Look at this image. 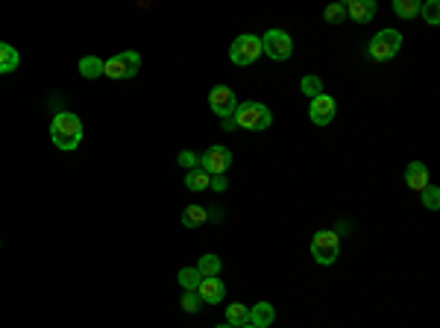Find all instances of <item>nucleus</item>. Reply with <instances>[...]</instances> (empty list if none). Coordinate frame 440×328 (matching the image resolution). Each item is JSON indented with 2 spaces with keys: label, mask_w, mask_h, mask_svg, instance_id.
Segmentation results:
<instances>
[{
  "label": "nucleus",
  "mask_w": 440,
  "mask_h": 328,
  "mask_svg": "<svg viewBox=\"0 0 440 328\" xmlns=\"http://www.w3.org/2000/svg\"><path fill=\"white\" fill-rule=\"evenodd\" d=\"M51 141L56 144L59 150H65V153L77 150L80 141H82V120L73 115V112L56 115L53 124H51Z\"/></svg>",
  "instance_id": "f257e3e1"
},
{
  "label": "nucleus",
  "mask_w": 440,
  "mask_h": 328,
  "mask_svg": "<svg viewBox=\"0 0 440 328\" xmlns=\"http://www.w3.org/2000/svg\"><path fill=\"white\" fill-rule=\"evenodd\" d=\"M271 124H273V112L264 103H259V100L238 103V108H235V126L250 129V132H264Z\"/></svg>",
  "instance_id": "f03ea898"
},
{
  "label": "nucleus",
  "mask_w": 440,
  "mask_h": 328,
  "mask_svg": "<svg viewBox=\"0 0 440 328\" xmlns=\"http://www.w3.org/2000/svg\"><path fill=\"white\" fill-rule=\"evenodd\" d=\"M402 47V32L399 30H378L373 39H370V47H367V53L376 62H390Z\"/></svg>",
  "instance_id": "7ed1b4c3"
},
{
  "label": "nucleus",
  "mask_w": 440,
  "mask_h": 328,
  "mask_svg": "<svg viewBox=\"0 0 440 328\" xmlns=\"http://www.w3.org/2000/svg\"><path fill=\"white\" fill-rule=\"evenodd\" d=\"M338 252H340V238L332 232V229H320V232L311 238V258L320 267L335 264Z\"/></svg>",
  "instance_id": "20e7f679"
},
{
  "label": "nucleus",
  "mask_w": 440,
  "mask_h": 328,
  "mask_svg": "<svg viewBox=\"0 0 440 328\" xmlns=\"http://www.w3.org/2000/svg\"><path fill=\"white\" fill-rule=\"evenodd\" d=\"M141 70V56L136 50H124L103 62V77L109 79H132Z\"/></svg>",
  "instance_id": "39448f33"
},
{
  "label": "nucleus",
  "mask_w": 440,
  "mask_h": 328,
  "mask_svg": "<svg viewBox=\"0 0 440 328\" xmlns=\"http://www.w3.org/2000/svg\"><path fill=\"white\" fill-rule=\"evenodd\" d=\"M262 53L267 59H273V62H285V59H291L293 53V41H291V35L285 30H267L262 35Z\"/></svg>",
  "instance_id": "423d86ee"
},
{
  "label": "nucleus",
  "mask_w": 440,
  "mask_h": 328,
  "mask_svg": "<svg viewBox=\"0 0 440 328\" xmlns=\"http://www.w3.org/2000/svg\"><path fill=\"white\" fill-rule=\"evenodd\" d=\"M259 56H262V39H259V35H238V39L232 41V47H229V59L235 65H241V68L253 65Z\"/></svg>",
  "instance_id": "0eeeda50"
},
{
  "label": "nucleus",
  "mask_w": 440,
  "mask_h": 328,
  "mask_svg": "<svg viewBox=\"0 0 440 328\" xmlns=\"http://www.w3.org/2000/svg\"><path fill=\"white\" fill-rule=\"evenodd\" d=\"M200 170H205L209 176H223L226 170L232 167V153L226 147H209L200 155Z\"/></svg>",
  "instance_id": "6e6552de"
},
{
  "label": "nucleus",
  "mask_w": 440,
  "mask_h": 328,
  "mask_svg": "<svg viewBox=\"0 0 440 328\" xmlns=\"http://www.w3.org/2000/svg\"><path fill=\"white\" fill-rule=\"evenodd\" d=\"M335 112H338V103H335V97L326 91L309 103V117L314 126H329L335 120Z\"/></svg>",
  "instance_id": "1a4fd4ad"
},
{
  "label": "nucleus",
  "mask_w": 440,
  "mask_h": 328,
  "mask_svg": "<svg viewBox=\"0 0 440 328\" xmlns=\"http://www.w3.org/2000/svg\"><path fill=\"white\" fill-rule=\"evenodd\" d=\"M209 106H212L214 115L232 117V115H235V108H238V97H235V91H232L229 85H214L212 94H209Z\"/></svg>",
  "instance_id": "9d476101"
},
{
  "label": "nucleus",
  "mask_w": 440,
  "mask_h": 328,
  "mask_svg": "<svg viewBox=\"0 0 440 328\" xmlns=\"http://www.w3.org/2000/svg\"><path fill=\"white\" fill-rule=\"evenodd\" d=\"M197 293H200V299H203V305H217V302H223L226 287H223V282H220V278L214 276V278H203L200 287H197Z\"/></svg>",
  "instance_id": "9b49d317"
},
{
  "label": "nucleus",
  "mask_w": 440,
  "mask_h": 328,
  "mask_svg": "<svg viewBox=\"0 0 440 328\" xmlns=\"http://www.w3.org/2000/svg\"><path fill=\"white\" fill-rule=\"evenodd\" d=\"M405 185L411 191H423V188H429V167H425L423 162H411L405 167Z\"/></svg>",
  "instance_id": "f8f14e48"
},
{
  "label": "nucleus",
  "mask_w": 440,
  "mask_h": 328,
  "mask_svg": "<svg viewBox=\"0 0 440 328\" xmlns=\"http://www.w3.org/2000/svg\"><path fill=\"white\" fill-rule=\"evenodd\" d=\"M344 6H347V15L352 21H358V23L373 21L376 18V9H378L373 0H349V3H344Z\"/></svg>",
  "instance_id": "ddd939ff"
},
{
  "label": "nucleus",
  "mask_w": 440,
  "mask_h": 328,
  "mask_svg": "<svg viewBox=\"0 0 440 328\" xmlns=\"http://www.w3.org/2000/svg\"><path fill=\"white\" fill-rule=\"evenodd\" d=\"M276 322V308L271 305V302H259V305L250 308V325L255 328H267Z\"/></svg>",
  "instance_id": "4468645a"
},
{
  "label": "nucleus",
  "mask_w": 440,
  "mask_h": 328,
  "mask_svg": "<svg viewBox=\"0 0 440 328\" xmlns=\"http://www.w3.org/2000/svg\"><path fill=\"white\" fill-rule=\"evenodd\" d=\"M18 65H21L18 50L12 44H6V41H0V74H12Z\"/></svg>",
  "instance_id": "2eb2a0df"
},
{
  "label": "nucleus",
  "mask_w": 440,
  "mask_h": 328,
  "mask_svg": "<svg viewBox=\"0 0 440 328\" xmlns=\"http://www.w3.org/2000/svg\"><path fill=\"white\" fill-rule=\"evenodd\" d=\"M250 322V308L241 305V302H232V305H226V325L232 328H241Z\"/></svg>",
  "instance_id": "dca6fc26"
},
{
  "label": "nucleus",
  "mask_w": 440,
  "mask_h": 328,
  "mask_svg": "<svg viewBox=\"0 0 440 328\" xmlns=\"http://www.w3.org/2000/svg\"><path fill=\"white\" fill-rule=\"evenodd\" d=\"M205 220H209V211H205L203 205H188V209L182 211V226H188V229H197Z\"/></svg>",
  "instance_id": "f3484780"
},
{
  "label": "nucleus",
  "mask_w": 440,
  "mask_h": 328,
  "mask_svg": "<svg viewBox=\"0 0 440 328\" xmlns=\"http://www.w3.org/2000/svg\"><path fill=\"white\" fill-rule=\"evenodd\" d=\"M209 182H212V176L205 173V170H200V167H194V170L185 173V188L188 191H205V188H209Z\"/></svg>",
  "instance_id": "a211bd4d"
},
{
  "label": "nucleus",
  "mask_w": 440,
  "mask_h": 328,
  "mask_svg": "<svg viewBox=\"0 0 440 328\" xmlns=\"http://www.w3.org/2000/svg\"><path fill=\"white\" fill-rule=\"evenodd\" d=\"M80 74H82L85 79L103 77V59H97V56H85V59H80Z\"/></svg>",
  "instance_id": "6ab92c4d"
},
{
  "label": "nucleus",
  "mask_w": 440,
  "mask_h": 328,
  "mask_svg": "<svg viewBox=\"0 0 440 328\" xmlns=\"http://www.w3.org/2000/svg\"><path fill=\"white\" fill-rule=\"evenodd\" d=\"M197 273L203 276V278H214L217 273H220V258H217V255H203V258L197 261Z\"/></svg>",
  "instance_id": "aec40b11"
},
{
  "label": "nucleus",
  "mask_w": 440,
  "mask_h": 328,
  "mask_svg": "<svg viewBox=\"0 0 440 328\" xmlns=\"http://www.w3.org/2000/svg\"><path fill=\"white\" fill-rule=\"evenodd\" d=\"M420 0H394V12L399 18H417L420 15Z\"/></svg>",
  "instance_id": "412c9836"
},
{
  "label": "nucleus",
  "mask_w": 440,
  "mask_h": 328,
  "mask_svg": "<svg viewBox=\"0 0 440 328\" xmlns=\"http://www.w3.org/2000/svg\"><path fill=\"white\" fill-rule=\"evenodd\" d=\"M200 282H203V276L197 273V267H182L179 270V284L185 290H197Z\"/></svg>",
  "instance_id": "4be33fe9"
},
{
  "label": "nucleus",
  "mask_w": 440,
  "mask_h": 328,
  "mask_svg": "<svg viewBox=\"0 0 440 328\" xmlns=\"http://www.w3.org/2000/svg\"><path fill=\"white\" fill-rule=\"evenodd\" d=\"M300 91L314 100V97H320V94H323V79H320V77H302Z\"/></svg>",
  "instance_id": "5701e85b"
},
{
  "label": "nucleus",
  "mask_w": 440,
  "mask_h": 328,
  "mask_svg": "<svg viewBox=\"0 0 440 328\" xmlns=\"http://www.w3.org/2000/svg\"><path fill=\"white\" fill-rule=\"evenodd\" d=\"M420 15L425 18L429 27H437V23H440V3H437V0H425V3L420 6Z\"/></svg>",
  "instance_id": "b1692460"
},
{
  "label": "nucleus",
  "mask_w": 440,
  "mask_h": 328,
  "mask_svg": "<svg viewBox=\"0 0 440 328\" xmlns=\"http://www.w3.org/2000/svg\"><path fill=\"white\" fill-rule=\"evenodd\" d=\"M179 305H182V311H185V313H200L203 311V299H200L197 290H185V296H182Z\"/></svg>",
  "instance_id": "393cba45"
},
{
  "label": "nucleus",
  "mask_w": 440,
  "mask_h": 328,
  "mask_svg": "<svg viewBox=\"0 0 440 328\" xmlns=\"http://www.w3.org/2000/svg\"><path fill=\"white\" fill-rule=\"evenodd\" d=\"M420 197H423V205H425L429 211H437V209H440V191H437L434 185L423 188V191H420Z\"/></svg>",
  "instance_id": "a878e982"
},
{
  "label": "nucleus",
  "mask_w": 440,
  "mask_h": 328,
  "mask_svg": "<svg viewBox=\"0 0 440 328\" xmlns=\"http://www.w3.org/2000/svg\"><path fill=\"white\" fill-rule=\"evenodd\" d=\"M323 18H326L329 23H340V21L347 18V6H344V3H332V6H326Z\"/></svg>",
  "instance_id": "bb28decb"
},
{
  "label": "nucleus",
  "mask_w": 440,
  "mask_h": 328,
  "mask_svg": "<svg viewBox=\"0 0 440 328\" xmlns=\"http://www.w3.org/2000/svg\"><path fill=\"white\" fill-rule=\"evenodd\" d=\"M179 164L185 167V170H194V167L200 164V159H197V155H194L191 150H182V153H179Z\"/></svg>",
  "instance_id": "cd10ccee"
},
{
  "label": "nucleus",
  "mask_w": 440,
  "mask_h": 328,
  "mask_svg": "<svg viewBox=\"0 0 440 328\" xmlns=\"http://www.w3.org/2000/svg\"><path fill=\"white\" fill-rule=\"evenodd\" d=\"M209 188L220 193V191H226V188H229V182H226V176H212V182H209Z\"/></svg>",
  "instance_id": "c85d7f7f"
},
{
  "label": "nucleus",
  "mask_w": 440,
  "mask_h": 328,
  "mask_svg": "<svg viewBox=\"0 0 440 328\" xmlns=\"http://www.w3.org/2000/svg\"><path fill=\"white\" fill-rule=\"evenodd\" d=\"M241 328H255V325H250V322H247V325H241Z\"/></svg>",
  "instance_id": "c756f323"
},
{
  "label": "nucleus",
  "mask_w": 440,
  "mask_h": 328,
  "mask_svg": "<svg viewBox=\"0 0 440 328\" xmlns=\"http://www.w3.org/2000/svg\"><path fill=\"white\" fill-rule=\"evenodd\" d=\"M217 328H232V325H217Z\"/></svg>",
  "instance_id": "7c9ffc66"
}]
</instances>
